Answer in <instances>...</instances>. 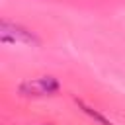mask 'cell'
Instances as JSON below:
<instances>
[{"label":"cell","mask_w":125,"mask_h":125,"mask_svg":"<svg viewBox=\"0 0 125 125\" xmlns=\"http://www.w3.org/2000/svg\"><path fill=\"white\" fill-rule=\"evenodd\" d=\"M0 39L2 43H25V45H41V39L27 27L20 23H12L2 20L0 23Z\"/></svg>","instance_id":"2"},{"label":"cell","mask_w":125,"mask_h":125,"mask_svg":"<svg viewBox=\"0 0 125 125\" xmlns=\"http://www.w3.org/2000/svg\"><path fill=\"white\" fill-rule=\"evenodd\" d=\"M74 102H76V105H78V107H80V109H82L84 113H88V115H90V117H92L94 121H98L100 125H113V123H111V121H109V119H107L105 115H102V113H100V111H96L94 107L86 105V104H84V102H82L80 98H74Z\"/></svg>","instance_id":"3"},{"label":"cell","mask_w":125,"mask_h":125,"mask_svg":"<svg viewBox=\"0 0 125 125\" xmlns=\"http://www.w3.org/2000/svg\"><path fill=\"white\" fill-rule=\"evenodd\" d=\"M61 90V82L55 76H39L31 80H23L18 86V92L25 98H43V96H53Z\"/></svg>","instance_id":"1"}]
</instances>
